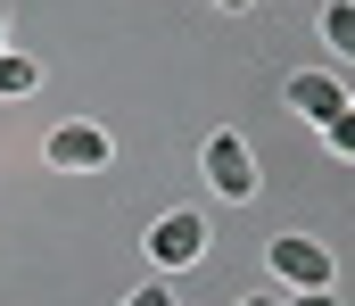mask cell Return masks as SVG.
I'll return each mask as SVG.
<instances>
[{
    "label": "cell",
    "mask_w": 355,
    "mask_h": 306,
    "mask_svg": "<svg viewBox=\"0 0 355 306\" xmlns=\"http://www.w3.org/2000/svg\"><path fill=\"white\" fill-rule=\"evenodd\" d=\"M207 191H215V199H257V191H265V182H257V158H248V141H240V133H215V141H207Z\"/></svg>",
    "instance_id": "cell-1"
},
{
    "label": "cell",
    "mask_w": 355,
    "mask_h": 306,
    "mask_svg": "<svg viewBox=\"0 0 355 306\" xmlns=\"http://www.w3.org/2000/svg\"><path fill=\"white\" fill-rule=\"evenodd\" d=\"M149 257H157L166 273L198 265V257H207V223H198V215H157V232H149Z\"/></svg>",
    "instance_id": "cell-2"
},
{
    "label": "cell",
    "mask_w": 355,
    "mask_h": 306,
    "mask_svg": "<svg viewBox=\"0 0 355 306\" xmlns=\"http://www.w3.org/2000/svg\"><path fill=\"white\" fill-rule=\"evenodd\" d=\"M272 273H281V282H297V290H331V248H314V240L281 232V240H272Z\"/></svg>",
    "instance_id": "cell-3"
},
{
    "label": "cell",
    "mask_w": 355,
    "mask_h": 306,
    "mask_svg": "<svg viewBox=\"0 0 355 306\" xmlns=\"http://www.w3.org/2000/svg\"><path fill=\"white\" fill-rule=\"evenodd\" d=\"M50 166L99 174V166H107V133H99V124H58V133H50Z\"/></svg>",
    "instance_id": "cell-4"
},
{
    "label": "cell",
    "mask_w": 355,
    "mask_h": 306,
    "mask_svg": "<svg viewBox=\"0 0 355 306\" xmlns=\"http://www.w3.org/2000/svg\"><path fill=\"white\" fill-rule=\"evenodd\" d=\"M289 108H297V116H314V124H331V116L347 108V92H339L331 75H289Z\"/></svg>",
    "instance_id": "cell-5"
},
{
    "label": "cell",
    "mask_w": 355,
    "mask_h": 306,
    "mask_svg": "<svg viewBox=\"0 0 355 306\" xmlns=\"http://www.w3.org/2000/svg\"><path fill=\"white\" fill-rule=\"evenodd\" d=\"M33 92H42V58L0 50V100H33Z\"/></svg>",
    "instance_id": "cell-6"
},
{
    "label": "cell",
    "mask_w": 355,
    "mask_h": 306,
    "mask_svg": "<svg viewBox=\"0 0 355 306\" xmlns=\"http://www.w3.org/2000/svg\"><path fill=\"white\" fill-rule=\"evenodd\" d=\"M322 42H331L339 58H355V0H331V8H322Z\"/></svg>",
    "instance_id": "cell-7"
},
{
    "label": "cell",
    "mask_w": 355,
    "mask_h": 306,
    "mask_svg": "<svg viewBox=\"0 0 355 306\" xmlns=\"http://www.w3.org/2000/svg\"><path fill=\"white\" fill-rule=\"evenodd\" d=\"M322 141H331V149H339V158H355V108H339V116H331V124H322Z\"/></svg>",
    "instance_id": "cell-8"
},
{
    "label": "cell",
    "mask_w": 355,
    "mask_h": 306,
    "mask_svg": "<svg viewBox=\"0 0 355 306\" xmlns=\"http://www.w3.org/2000/svg\"><path fill=\"white\" fill-rule=\"evenodd\" d=\"M124 306H174V290H166V282H149V290H132Z\"/></svg>",
    "instance_id": "cell-9"
},
{
    "label": "cell",
    "mask_w": 355,
    "mask_h": 306,
    "mask_svg": "<svg viewBox=\"0 0 355 306\" xmlns=\"http://www.w3.org/2000/svg\"><path fill=\"white\" fill-rule=\"evenodd\" d=\"M289 306H331V290H297V298H289Z\"/></svg>",
    "instance_id": "cell-10"
},
{
    "label": "cell",
    "mask_w": 355,
    "mask_h": 306,
    "mask_svg": "<svg viewBox=\"0 0 355 306\" xmlns=\"http://www.w3.org/2000/svg\"><path fill=\"white\" fill-rule=\"evenodd\" d=\"M0 50H8V8H0Z\"/></svg>",
    "instance_id": "cell-11"
},
{
    "label": "cell",
    "mask_w": 355,
    "mask_h": 306,
    "mask_svg": "<svg viewBox=\"0 0 355 306\" xmlns=\"http://www.w3.org/2000/svg\"><path fill=\"white\" fill-rule=\"evenodd\" d=\"M240 306H272V298H240Z\"/></svg>",
    "instance_id": "cell-12"
},
{
    "label": "cell",
    "mask_w": 355,
    "mask_h": 306,
    "mask_svg": "<svg viewBox=\"0 0 355 306\" xmlns=\"http://www.w3.org/2000/svg\"><path fill=\"white\" fill-rule=\"evenodd\" d=\"M223 8H248V0H223Z\"/></svg>",
    "instance_id": "cell-13"
}]
</instances>
